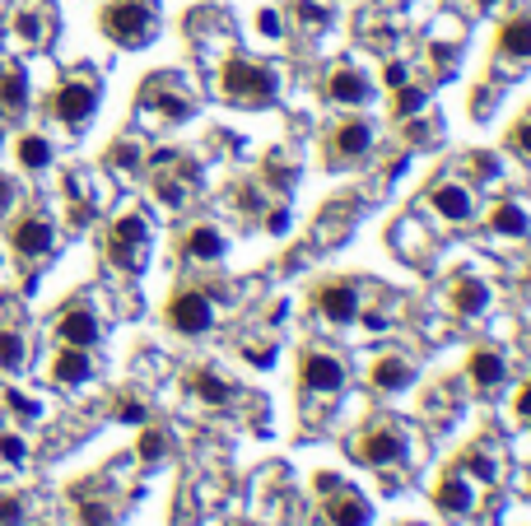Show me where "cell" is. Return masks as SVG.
Wrapping results in <instances>:
<instances>
[{
  "instance_id": "cell-31",
  "label": "cell",
  "mask_w": 531,
  "mask_h": 526,
  "mask_svg": "<svg viewBox=\"0 0 531 526\" xmlns=\"http://www.w3.org/2000/svg\"><path fill=\"white\" fill-rule=\"evenodd\" d=\"M79 517H84V526H107V521H112L103 503H84V512H79Z\"/></svg>"
},
{
  "instance_id": "cell-11",
  "label": "cell",
  "mask_w": 531,
  "mask_h": 526,
  "mask_svg": "<svg viewBox=\"0 0 531 526\" xmlns=\"http://www.w3.org/2000/svg\"><path fill=\"white\" fill-rule=\"evenodd\" d=\"M56 336H61L66 345H75V349H89L98 340V317L84 313V308H70V313H61V322H56Z\"/></svg>"
},
{
  "instance_id": "cell-28",
  "label": "cell",
  "mask_w": 531,
  "mask_h": 526,
  "mask_svg": "<svg viewBox=\"0 0 531 526\" xmlns=\"http://www.w3.org/2000/svg\"><path fill=\"white\" fill-rule=\"evenodd\" d=\"M419 107H425V94L410 89V85H401V89H397V117H415Z\"/></svg>"
},
{
  "instance_id": "cell-22",
  "label": "cell",
  "mask_w": 531,
  "mask_h": 526,
  "mask_svg": "<svg viewBox=\"0 0 531 526\" xmlns=\"http://www.w3.org/2000/svg\"><path fill=\"white\" fill-rule=\"evenodd\" d=\"M434 503H438L443 512H466V508H471V489L462 485V476H447V480L438 485V494H434Z\"/></svg>"
},
{
  "instance_id": "cell-38",
  "label": "cell",
  "mask_w": 531,
  "mask_h": 526,
  "mask_svg": "<svg viewBox=\"0 0 531 526\" xmlns=\"http://www.w3.org/2000/svg\"><path fill=\"white\" fill-rule=\"evenodd\" d=\"M140 154H135V145H117V150H112V163H122V168H126V163H135Z\"/></svg>"
},
{
  "instance_id": "cell-36",
  "label": "cell",
  "mask_w": 531,
  "mask_h": 526,
  "mask_svg": "<svg viewBox=\"0 0 531 526\" xmlns=\"http://www.w3.org/2000/svg\"><path fill=\"white\" fill-rule=\"evenodd\" d=\"M513 145H517L522 154H531V122H522V126L513 131Z\"/></svg>"
},
{
  "instance_id": "cell-42",
  "label": "cell",
  "mask_w": 531,
  "mask_h": 526,
  "mask_svg": "<svg viewBox=\"0 0 531 526\" xmlns=\"http://www.w3.org/2000/svg\"><path fill=\"white\" fill-rule=\"evenodd\" d=\"M517 410H522V414H531V382H526V392H522V401H517Z\"/></svg>"
},
{
  "instance_id": "cell-14",
  "label": "cell",
  "mask_w": 531,
  "mask_h": 526,
  "mask_svg": "<svg viewBox=\"0 0 531 526\" xmlns=\"http://www.w3.org/2000/svg\"><path fill=\"white\" fill-rule=\"evenodd\" d=\"M182 252H187L191 261H219V257H224V233L210 229V224H196V229L187 233V242H182Z\"/></svg>"
},
{
  "instance_id": "cell-32",
  "label": "cell",
  "mask_w": 531,
  "mask_h": 526,
  "mask_svg": "<svg viewBox=\"0 0 531 526\" xmlns=\"http://www.w3.org/2000/svg\"><path fill=\"white\" fill-rule=\"evenodd\" d=\"M19 517H23V503H19V498H0V521L14 526Z\"/></svg>"
},
{
  "instance_id": "cell-15",
  "label": "cell",
  "mask_w": 531,
  "mask_h": 526,
  "mask_svg": "<svg viewBox=\"0 0 531 526\" xmlns=\"http://www.w3.org/2000/svg\"><path fill=\"white\" fill-rule=\"evenodd\" d=\"M434 210L443 214V219H471V191L466 186H457V182H443V186H434Z\"/></svg>"
},
{
  "instance_id": "cell-5",
  "label": "cell",
  "mask_w": 531,
  "mask_h": 526,
  "mask_svg": "<svg viewBox=\"0 0 531 526\" xmlns=\"http://www.w3.org/2000/svg\"><path fill=\"white\" fill-rule=\"evenodd\" d=\"M51 117H61L66 126H79V122H89L94 117V107H98V89L94 85H84V79H70V85H61L51 98Z\"/></svg>"
},
{
  "instance_id": "cell-18",
  "label": "cell",
  "mask_w": 531,
  "mask_h": 526,
  "mask_svg": "<svg viewBox=\"0 0 531 526\" xmlns=\"http://www.w3.org/2000/svg\"><path fill=\"white\" fill-rule=\"evenodd\" d=\"M453 308H457L462 317L485 313V308H490V289H485L481 280H457V285H453Z\"/></svg>"
},
{
  "instance_id": "cell-1",
  "label": "cell",
  "mask_w": 531,
  "mask_h": 526,
  "mask_svg": "<svg viewBox=\"0 0 531 526\" xmlns=\"http://www.w3.org/2000/svg\"><path fill=\"white\" fill-rule=\"evenodd\" d=\"M98 23L117 47H145L154 38V5L150 0H112V5H103Z\"/></svg>"
},
{
  "instance_id": "cell-34",
  "label": "cell",
  "mask_w": 531,
  "mask_h": 526,
  "mask_svg": "<svg viewBox=\"0 0 531 526\" xmlns=\"http://www.w3.org/2000/svg\"><path fill=\"white\" fill-rule=\"evenodd\" d=\"M466 466H471V470H475V476H481V480H490V476H494V466H490V461H485L481 452H471V457H466Z\"/></svg>"
},
{
  "instance_id": "cell-17",
  "label": "cell",
  "mask_w": 531,
  "mask_h": 526,
  "mask_svg": "<svg viewBox=\"0 0 531 526\" xmlns=\"http://www.w3.org/2000/svg\"><path fill=\"white\" fill-rule=\"evenodd\" d=\"M466 373H471L475 386H499L508 368H503V358H499L494 349H475V354H471V364H466Z\"/></svg>"
},
{
  "instance_id": "cell-21",
  "label": "cell",
  "mask_w": 531,
  "mask_h": 526,
  "mask_svg": "<svg viewBox=\"0 0 531 526\" xmlns=\"http://www.w3.org/2000/svg\"><path fill=\"white\" fill-rule=\"evenodd\" d=\"M326 512H331L335 526H369V503H363V498H354V494L335 498V503H331Z\"/></svg>"
},
{
  "instance_id": "cell-29",
  "label": "cell",
  "mask_w": 531,
  "mask_h": 526,
  "mask_svg": "<svg viewBox=\"0 0 531 526\" xmlns=\"http://www.w3.org/2000/svg\"><path fill=\"white\" fill-rule=\"evenodd\" d=\"M163 452H168V438L163 433H154V429L140 433V457H145V461H159Z\"/></svg>"
},
{
  "instance_id": "cell-3",
  "label": "cell",
  "mask_w": 531,
  "mask_h": 526,
  "mask_svg": "<svg viewBox=\"0 0 531 526\" xmlns=\"http://www.w3.org/2000/svg\"><path fill=\"white\" fill-rule=\"evenodd\" d=\"M145 242H150L145 214H122L117 224H112V233H107V257H112V266L135 270V266H140V252H145Z\"/></svg>"
},
{
  "instance_id": "cell-25",
  "label": "cell",
  "mask_w": 531,
  "mask_h": 526,
  "mask_svg": "<svg viewBox=\"0 0 531 526\" xmlns=\"http://www.w3.org/2000/svg\"><path fill=\"white\" fill-rule=\"evenodd\" d=\"M191 386H196V396L210 401V405H224V401H229V386H224L215 373H196V377H191Z\"/></svg>"
},
{
  "instance_id": "cell-35",
  "label": "cell",
  "mask_w": 531,
  "mask_h": 526,
  "mask_svg": "<svg viewBox=\"0 0 531 526\" xmlns=\"http://www.w3.org/2000/svg\"><path fill=\"white\" fill-rule=\"evenodd\" d=\"M382 75H387V85H391V89H401V85H406V66H401V61H391Z\"/></svg>"
},
{
  "instance_id": "cell-20",
  "label": "cell",
  "mask_w": 531,
  "mask_h": 526,
  "mask_svg": "<svg viewBox=\"0 0 531 526\" xmlns=\"http://www.w3.org/2000/svg\"><path fill=\"white\" fill-rule=\"evenodd\" d=\"M23 103H28V79H23V70H19V66L0 70V107H5V113H19Z\"/></svg>"
},
{
  "instance_id": "cell-19",
  "label": "cell",
  "mask_w": 531,
  "mask_h": 526,
  "mask_svg": "<svg viewBox=\"0 0 531 526\" xmlns=\"http://www.w3.org/2000/svg\"><path fill=\"white\" fill-rule=\"evenodd\" d=\"M410 377H415V368L406 358H378V368H373V382L382 392H401V386H410Z\"/></svg>"
},
{
  "instance_id": "cell-13",
  "label": "cell",
  "mask_w": 531,
  "mask_h": 526,
  "mask_svg": "<svg viewBox=\"0 0 531 526\" xmlns=\"http://www.w3.org/2000/svg\"><path fill=\"white\" fill-rule=\"evenodd\" d=\"M499 51H503V57H513V61H526L531 57V19L526 14L508 19L499 29Z\"/></svg>"
},
{
  "instance_id": "cell-43",
  "label": "cell",
  "mask_w": 531,
  "mask_h": 526,
  "mask_svg": "<svg viewBox=\"0 0 531 526\" xmlns=\"http://www.w3.org/2000/svg\"><path fill=\"white\" fill-rule=\"evenodd\" d=\"M485 5H490V0H485Z\"/></svg>"
},
{
  "instance_id": "cell-12",
  "label": "cell",
  "mask_w": 531,
  "mask_h": 526,
  "mask_svg": "<svg viewBox=\"0 0 531 526\" xmlns=\"http://www.w3.org/2000/svg\"><path fill=\"white\" fill-rule=\"evenodd\" d=\"M363 461H373V466H387V461H401L406 457V438L397 433V429H378V433H369L363 438Z\"/></svg>"
},
{
  "instance_id": "cell-39",
  "label": "cell",
  "mask_w": 531,
  "mask_h": 526,
  "mask_svg": "<svg viewBox=\"0 0 531 526\" xmlns=\"http://www.w3.org/2000/svg\"><path fill=\"white\" fill-rule=\"evenodd\" d=\"M5 401H10V405H14V410H19V414H33V410H38V405H33V401H28V396H19V392H10V396H5Z\"/></svg>"
},
{
  "instance_id": "cell-33",
  "label": "cell",
  "mask_w": 531,
  "mask_h": 526,
  "mask_svg": "<svg viewBox=\"0 0 531 526\" xmlns=\"http://www.w3.org/2000/svg\"><path fill=\"white\" fill-rule=\"evenodd\" d=\"M298 14H303V23H326V10H322V5H313V0H303Z\"/></svg>"
},
{
  "instance_id": "cell-8",
  "label": "cell",
  "mask_w": 531,
  "mask_h": 526,
  "mask_svg": "<svg viewBox=\"0 0 531 526\" xmlns=\"http://www.w3.org/2000/svg\"><path fill=\"white\" fill-rule=\"evenodd\" d=\"M341 382H345V368L335 364L331 354H317V349L303 354V386L307 392H341Z\"/></svg>"
},
{
  "instance_id": "cell-7",
  "label": "cell",
  "mask_w": 531,
  "mask_h": 526,
  "mask_svg": "<svg viewBox=\"0 0 531 526\" xmlns=\"http://www.w3.org/2000/svg\"><path fill=\"white\" fill-rule=\"evenodd\" d=\"M317 313L326 317V322H354V313H359V294H354V285H345V280H331V285H322L317 289Z\"/></svg>"
},
{
  "instance_id": "cell-30",
  "label": "cell",
  "mask_w": 531,
  "mask_h": 526,
  "mask_svg": "<svg viewBox=\"0 0 531 526\" xmlns=\"http://www.w3.org/2000/svg\"><path fill=\"white\" fill-rule=\"evenodd\" d=\"M0 457H5V461H23V442L14 433H0Z\"/></svg>"
},
{
  "instance_id": "cell-6",
  "label": "cell",
  "mask_w": 531,
  "mask_h": 526,
  "mask_svg": "<svg viewBox=\"0 0 531 526\" xmlns=\"http://www.w3.org/2000/svg\"><path fill=\"white\" fill-rule=\"evenodd\" d=\"M10 242H14L19 257H47L51 252V224L42 214H23V219H14Z\"/></svg>"
},
{
  "instance_id": "cell-9",
  "label": "cell",
  "mask_w": 531,
  "mask_h": 526,
  "mask_svg": "<svg viewBox=\"0 0 531 526\" xmlns=\"http://www.w3.org/2000/svg\"><path fill=\"white\" fill-rule=\"evenodd\" d=\"M326 94H331V103H341V107H354V103H369V79H363L354 66H335L331 70V79H326Z\"/></svg>"
},
{
  "instance_id": "cell-40",
  "label": "cell",
  "mask_w": 531,
  "mask_h": 526,
  "mask_svg": "<svg viewBox=\"0 0 531 526\" xmlns=\"http://www.w3.org/2000/svg\"><path fill=\"white\" fill-rule=\"evenodd\" d=\"M10 201H14V182L0 177V210H10Z\"/></svg>"
},
{
  "instance_id": "cell-24",
  "label": "cell",
  "mask_w": 531,
  "mask_h": 526,
  "mask_svg": "<svg viewBox=\"0 0 531 526\" xmlns=\"http://www.w3.org/2000/svg\"><path fill=\"white\" fill-rule=\"evenodd\" d=\"M19 163H23V168H47V163H51V145L42 141V135H19Z\"/></svg>"
},
{
  "instance_id": "cell-2",
  "label": "cell",
  "mask_w": 531,
  "mask_h": 526,
  "mask_svg": "<svg viewBox=\"0 0 531 526\" xmlns=\"http://www.w3.org/2000/svg\"><path fill=\"white\" fill-rule=\"evenodd\" d=\"M219 85L224 94H229L233 103H247V107H266L275 98V75L257 61H247V57H233V61H224V75H219Z\"/></svg>"
},
{
  "instance_id": "cell-16",
  "label": "cell",
  "mask_w": 531,
  "mask_h": 526,
  "mask_svg": "<svg viewBox=\"0 0 531 526\" xmlns=\"http://www.w3.org/2000/svg\"><path fill=\"white\" fill-rule=\"evenodd\" d=\"M94 373V364H89V354L84 349H75V345H66L61 354H56V364H51V377L56 382H66V386H75V382H84Z\"/></svg>"
},
{
  "instance_id": "cell-37",
  "label": "cell",
  "mask_w": 531,
  "mask_h": 526,
  "mask_svg": "<svg viewBox=\"0 0 531 526\" xmlns=\"http://www.w3.org/2000/svg\"><path fill=\"white\" fill-rule=\"evenodd\" d=\"M117 414H122V420H126V424H140V420H145V405H135V401H126V405H122Z\"/></svg>"
},
{
  "instance_id": "cell-26",
  "label": "cell",
  "mask_w": 531,
  "mask_h": 526,
  "mask_svg": "<svg viewBox=\"0 0 531 526\" xmlns=\"http://www.w3.org/2000/svg\"><path fill=\"white\" fill-rule=\"evenodd\" d=\"M23 364V340L14 331H0V368H19Z\"/></svg>"
},
{
  "instance_id": "cell-4",
  "label": "cell",
  "mask_w": 531,
  "mask_h": 526,
  "mask_svg": "<svg viewBox=\"0 0 531 526\" xmlns=\"http://www.w3.org/2000/svg\"><path fill=\"white\" fill-rule=\"evenodd\" d=\"M168 322H173V331H182V336H201L215 322V308L201 289H178L168 298Z\"/></svg>"
},
{
  "instance_id": "cell-23",
  "label": "cell",
  "mask_w": 531,
  "mask_h": 526,
  "mask_svg": "<svg viewBox=\"0 0 531 526\" xmlns=\"http://www.w3.org/2000/svg\"><path fill=\"white\" fill-rule=\"evenodd\" d=\"M490 229L494 233H508V238H522L526 233V214L517 205H494L490 210Z\"/></svg>"
},
{
  "instance_id": "cell-10",
  "label": "cell",
  "mask_w": 531,
  "mask_h": 526,
  "mask_svg": "<svg viewBox=\"0 0 531 526\" xmlns=\"http://www.w3.org/2000/svg\"><path fill=\"white\" fill-rule=\"evenodd\" d=\"M369 145H373V126L369 122H341L331 131V150H335V159H359V154H369Z\"/></svg>"
},
{
  "instance_id": "cell-27",
  "label": "cell",
  "mask_w": 531,
  "mask_h": 526,
  "mask_svg": "<svg viewBox=\"0 0 531 526\" xmlns=\"http://www.w3.org/2000/svg\"><path fill=\"white\" fill-rule=\"evenodd\" d=\"M14 33H19L23 42H42V19H38L33 10H19V14H14Z\"/></svg>"
},
{
  "instance_id": "cell-41",
  "label": "cell",
  "mask_w": 531,
  "mask_h": 526,
  "mask_svg": "<svg viewBox=\"0 0 531 526\" xmlns=\"http://www.w3.org/2000/svg\"><path fill=\"white\" fill-rule=\"evenodd\" d=\"M285 224H289V219H285V210H275V214L266 219V229H270V233H285Z\"/></svg>"
}]
</instances>
